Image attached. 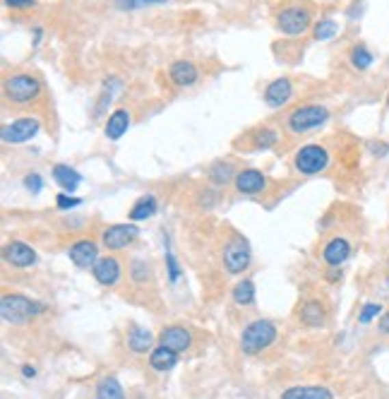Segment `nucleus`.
Instances as JSON below:
<instances>
[{
    "label": "nucleus",
    "instance_id": "f257e3e1",
    "mask_svg": "<svg viewBox=\"0 0 389 399\" xmlns=\"http://www.w3.org/2000/svg\"><path fill=\"white\" fill-rule=\"evenodd\" d=\"M41 313H44V306L29 301L22 294H5L3 301H0V316L5 322H12V325H25V322H29L31 318L41 316Z\"/></svg>",
    "mask_w": 389,
    "mask_h": 399
},
{
    "label": "nucleus",
    "instance_id": "f03ea898",
    "mask_svg": "<svg viewBox=\"0 0 389 399\" xmlns=\"http://www.w3.org/2000/svg\"><path fill=\"white\" fill-rule=\"evenodd\" d=\"M276 335H279V332H276V325L271 320H255L243 330L241 349L245 351V354L255 356V354H260V351H265L267 346L274 344Z\"/></svg>",
    "mask_w": 389,
    "mask_h": 399
},
{
    "label": "nucleus",
    "instance_id": "7ed1b4c3",
    "mask_svg": "<svg viewBox=\"0 0 389 399\" xmlns=\"http://www.w3.org/2000/svg\"><path fill=\"white\" fill-rule=\"evenodd\" d=\"M327 120H330V111L325 106H301L289 116L286 125H289L291 133H308V130L325 125Z\"/></svg>",
    "mask_w": 389,
    "mask_h": 399
},
{
    "label": "nucleus",
    "instance_id": "20e7f679",
    "mask_svg": "<svg viewBox=\"0 0 389 399\" xmlns=\"http://www.w3.org/2000/svg\"><path fill=\"white\" fill-rule=\"evenodd\" d=\"M252 262V250H250V243L245 241L243 236H231L224 248V265L231 274H243V272L250 267Z\"/></svg>",
    "mask_w": 389,
    "mask_h": 399
},
{
    "label": "nucleus",
    "instance_id": "39448f33",
    "mask_svg": "<svg viewBox=\"0 0 389 399\" xmlns=\"http://www.w3.org/2000/svg\"><path fill=\"white\" fill-rule=\"evenodd\" d=\"M41 92V82L31 75H12L5 79V96L15 104H29Z\"/></svg>",
    "mask_w": 389,
    "mask_h": 399
},
{
    "label": "nucleus",
    "instance_id": "423d86ee",
    "mask_svg": "<svg viewBox=\"0 0 389 399\" xmlns=\"http://www.w3.org/2000/svg\"><path fill=\"white\" fill-rule=\"evenodd\" d=\"M293 164H296V168L303 176H315V173H322L330 166V154H327V149L320 147V144H308V147L298 149L296 162Z\"/></svg>",
    "mask_w": 389,
    "mask_h": 399
},
{
    "label": "nucleus",
    "instance_id": "0eeeda50",
    "mask_svg": "<svg viewBox=\"0 0 389 399\" xmlns=\"http://www.w3.org/2000/svg\"><path fill=\"white\" fill-rule=\"evenodd\" d=\"M39 128H41L39 118H29V116H27V118H17V120H12V123L3 125L0 140L5 144H25L39 133Z\"/></svg>",
    "mask_w": 389,
    "mask_h": 399
},
{
    "label": "nucleus",
    "instance_id": "6e6552de",
    "mask_svg": "<svg viewBox=\"0 0 389 399\" xmlns=\"http://www.w3.org/2000/svg\"><path fill=\"white\" fill-rule=\"evenodd\" d=\"M276 25H279V29L284 31V34L301 36L310 29V12H308L306 8H298V5L286 8V10H281L279 17H276Z\"/></svg>",
    "mask_w": 389,
    "mask_h": 399
},
{
    "label": "nucleus",
    "instance_id": "1a4fd4ad",
    "mask_svg": "<svg viewBox=\"0 0 389 399\" xmlns=\"http://www.w3.org/2000/svg\"><path fill=\"white\" fill-rule=\"evenodd\" d=\"M137 236H139V229L135 222L113 224V227H109L104 233H101V243H104L109 250H123V248H128Z\"/></svg>",
    "mask_w": 389,
    "mask_h": 399
},
{
    "label": "nucleus",
    "instance_id": "9d476101",
    "mask_svg": "<svg viewBox=\"0 0 389 399\" xmlns=\"http://www.w3.org/2000/svg\"><path fill=\"white\" fill-rule=\"evenodd\" d=\"M68 255H70V260H72L75 267H79V270H89V267H94L96 262H99V248H96V243L94 241H77L70 246Z\"/></svg>",
    "mask_w": 389,
    "mask_h": 399
},
{
    "label": "nucleus",
    "instance_id": "9b49d317",
    "mask_svg": "<svg viewBox=\"0 0 389 399\" xmlns=\"http://www.w3.org/2000/svg\"><path fill=\"white\" fill-rule=\"evenodd\" d=\"M233 183H236V190L241 192V195H257V192H262L267 188L265 173L257 171V168H245V171H241Z\"/></svg>",
    "mask_w": 389,
    "mask_h": 399
},
{
    "label": "nucleus",
    "instance_id": "f8f14e48",
    "mask_svg": "<svg viewBox=\"0 0 389 399\" xmlns=\"http://www.w3.org/2000/svg\"><path fill=\"white\" fill-rule=\"evenodd\" d=\"M94 279L101 286H116L120 279V265L116 257H99V262L92 267Z\"/></svg>",
    "mask_w": 389,
    "mask_h": 399
},
{
    "label": "nucleus",
    "instance_id": "ddd939ff",
    "mask_svg": "<svg viewBox=\"0 0 389 399\" xmlns=\"http://www.w3.org/2000/svg\"><path fill=\"white\" fill-rule=\"evenodd\" d=\"M5 262H10L12 267H31L36 262V253L34 248H29L22 241H12L5 246Z\"/></svg>",
    "mask_w": 389,
    "mask_h": 399
},
{
    "label": "nucleus",
    "instance_id": "4468645a",
    "mask_svg": "<svg viewBox=\"0 0 389 399\" xmlns=\"http://www.w3.org/2000/svg\"><path fill=\"white\" fill-rule=\"evenodd\" d=\"M291 94H293V84H291V79L281 77V79H274L271 84H267L265 101H267V106H271V109H279V106H284L286 101H289Z\"/></svg>",
    "mask_w": 389,
    "mask_h": 399
},
{
    "label": "nucleus",
    "instance_id": "2eb2a0df",
    "mask_svg": "<svg viewBox=\"0 0 389 399\" xmlns=\"http://www.w3.org/2000/svg\"><path fill=\"white\" fill-rule=\"evenodd\" d=\"M349 255H351V243L341 236L332 238V241L325 246V250H322V257H325V262L330 267H341L346 260H349Z\"/></svg>",
    "mask_w": 389,
    "mask_h": 399
},
{
    "label": "nucleus",
    "instance_id": "dca6fc26",
    "mask_svg": "<svg viewBox=\"0 0 389 399\" xmlns=\"http://www.w3.org/2000/svg\"><path fill=\"white\" fill-rule=\"evenodd\" d=\"M159 344L161 346H168V349H173L176 354H180V351H185L187 346H190V332L185 330V327H166V330L161 332V337H159Z\"/></svg>",
    "mask_w": 389,
    "mask_h": 399
},
{
    "label": "nucleus",
    "instance_id": "f3484780",
    "mask_svg": "<svg viewBox=\"0 0 389 399\" xmlns=\"http://www.w3.org/2000/svg\"><path fill=\"white\" fill-rule=\"evenodd\" d=\"M168 75H171L173 84H178V87H190V84L198 82V68L190 60H176L171 70H168Z\"/></svg>",
    "mask_w": 389,
    "mask_h": 399
},
{
    "label": "nucleus",
    "instance_id": "a211bd4d",
    "mask_svg": "<svg viewBox=\"0 0 389 399\" xmlns=\"http://www.w3.org/2000/svg\"><path fill=\"white\" fill-rule=\"evenodd\" d=\"M281 399H334V394L320 385H301V387H289Z\"/></svg>",
    "mask_w": 389,
    "mask_h": 399
},
{
    "label": "nucleus",
    "instance_id": "6ab92c4d",
    "mask_svg": "<svg viewBox=\"0 0 389 399\" xmlns=\"http://www.w3.org/2000/svg\"><path fill=\"white\" fill-rule=\"evenodd\" d=\"M53 181L58 183L65 192L72 195V192L79 188V183H82V176H79L75 168H70L68 164H55L53 166Z\"/></svg>",
    "mask_w": 389,
    "mask_h": 399
},
{
    "label": "nucleus",
    "instance_id": "aec40b11",
    "mask_svg": "<svg viewBox=\"0 0 389 399\" xmlns=\"http://www.w3.org/2000/svg\"><path fill=\"white\" fill-rule=\"evenodd\" d=\"M128 128H130V114L125 109H118V111H113V114L109 116L104 133H106V138L109 140H120L125 133H128Z\"/></svg>",
    "mask_w": 389,
    "mask_h": 399
},
{
    "label": "nucleus",
    "instance_id": "412c9836",
    "mask_svg": "<svg viewBox=\"0 0 389 399\" xmlns=\"http://www.w3.org/2000/svg\"><path fill=\"white\" fill-rule=\"evenodd\" d=\"M149 363H152V368L159 370V373H168L171 368H176L178 354L173 349H168V346L159 344L157 349H154L152 354H149Z\"/></svg>",
    "mask_w": 389,
    "mask_h": 399
},
{
    "label": "nucleus",
    "instance_id": "4be33fe9",
    "mask_svg": "<svg viewBox=\"0 0 389 399\" xmlns=\"http://www.w3.org/2000/svg\"><path fill=\"white\" fill-rule=\"evenodd\" d=\"M301 320L306 322L308 327H325V322H327L325 306L317 301H308L306 306L301 308Z\"/></svg>",
    "mask_w": 389,
    "mask_h": 399
},
{
    "label": "nucleus",
    "instance_id": "5701e85b",
    "mask_svg": "<svg viewBox=\"0 0 389 399\" xmlns=\"http://www.w3.org/2000/svg\"><path fill=\"white\" fill-rule=\"evenodd\" d=\"M157 197L154 195H144V197H139L137 203L133 205V209H130V219L133 222H144V219H149V217H154L157 214Z\"/></svg>",
    "mask_w": 389,
    "mask_h": 399
},
{
    "label": "nucleus",
    "instance_id": "b1692460",
    "mask_svg": "<svg viewBox=\"0 0 389 399\" xmlns=\"http://www.w3.org/2000/svg\"><path fill=\"white\" fill-rule=\"evenodd\" d=\"M152 344H154V335L149 330L137 327V330L130 332L128 346H130V351H135V354H147V351L152 349Z\"/></svg>",
    "mask_w": 389,
    "mask_h": 399
},
{
    "label": "nucleus",
    "instance_id": "393cba45",
    "mask_svg": "<svg viewBox=\"0 0 389 399\" xmlns=\"http://www.w3.org/2000/svg\"><path fill=\"white\" fill-rule=\"evenodd\" d=\"M96 399H125V389L118 383V378H104L96 385Z\"/></svg>",
    "mask_w": 389,
    "mask_h": 399
},
{
    "label": "nucleus",
    "instance_id": "a878e982",
    "mask_svg": "<svg viewBox=\"0 0 389 399\" xmlns=\"http://www.w3.org/2000/svg\"><path fill=\"white\" fill-rule=\"evenodd\" d=\"M233 301H236L238 306H250V303H255V281L252 279L238 281L236 289H233Z\"/></svg>",
    "mask_w": 389,
    "mask_h": 399
},
{
    "label": "nucleus",
    "instance_id": "bb28decb",
    "mask_svg": "<svg viewBox=\"0 0 389 399\" xmlns=\"http://www.w3.org/2000/svg\"><path fill=\"white\" fill-rule=\"evenodd\" d=\"M236 176H238V173L233 171L231 164L219 162V164H214V166L209 168V181L217 183V185H226V183L236 181Z\"/></svg>",
    "mask_w": 389,
    "mask_h": 399
},
{
    "label": "nucleus",
    "instance_id": "cd10ccee",
    "mask_svg": "<svg viewBox=\"0 0 389 399\" xmlns=\"http://www.w3.org/2000/svg\"><path fill=\"white\" fill-rule=\"evenodd\" d=\"M373 60H375L373 53H370L363 44H358L353 51H351V65H353L356 70H368L370 65H373Z\"/></svg>",
    "mask_w": 389,
    "mask_h": 399
},
{
    "label": "nucleus",
    "instance_id": "c85d7f7f",
    "mask_svg": "<svg viewBox=\"0 0 389 399\" xmlns=\"http://www.w3.org/2000/svg\"><path fill=\"white\" fill-rule=\"evenodd\" d=\"M116 8L118 10H125V12H133V10H142V8H152V5H163L168 0H113Z\"/></svg>",
    "mask_w": 389,
    "mask_h": 399
},
{
    "label": "nucleus",
    "instance_id": "c756f323",
    "mask_svg": "<svg viewBox=\"0 0 389 399\" xmlns=\"http://www.w3.org/2000/svg\"><path fill=\"white\" fill-rule=\"evenodd\" d=\"M336 31H339V25L334 20H320L315 25V29H312V34H315L317 41H327L332 36H336Z\"/></svg>",
    "mask_w": 389,
    "mask_h": 399
},
{
    "label": "nucleus",
    "instance_id": "7c9ffc66",
    "mask_svg": "<svg viewBox=\"0 0 389 399\" xmlns=\"http://www.w3.org/2000/svg\"><path fill=\"white\" fill-rule=\"evenodd\" d=\"M377 316H382V306H379V303H365V306L360 308L358 320L363 322V325H368V322H373Z\"/></svg>",
    "mask_w": 389,
    "mask_h": 399
},
{
    "label": "nucleus",
    "instance_id": "2f4dec72",
    "mask_svg": "<svg viewBox=\"0 0 389 399\" xmlns=\"http://www.w3.org/2000/svg\"><path fill=\"white\" fill-rule=\"evenodd\" d=\"M130 274H133V279L137 281V284L147 281V279H149V267H147V262L133 260V265H130Z\"/></svg>",
    "mask_w": 389,
    "mask_h": 399
},
{
    "label": "nucleus",
    "instance_id": "473e14b6",
    "mask_svg": "<svg viewBox=\"0 0 389 399\" xmlns=\"http://www.w3.org/2000/svg\"><path fill=\"white\" fill-rule=\"evenodd\" d=\"M166 270H168V279L176 284V281L180 279V265H178L176 255H173L171 250H166Z\"/></svg>",
    "mask_w": 389,
    "mask_h": 399
},
{
    "label": "nucleus",
    "instance_id": "72a5a7b5",
    "mask_svg": "<svg viewBox=\"0 0 389 399\" xmlns=\"http://www.w3.org/2000/svg\"><path fill=\"white\" fill-rule=\"evenodd\" d=\"M55 205H58V209H72V207H79L82 200H79V197H72L70 192H60V195L55 197Z\"/></svg>",
    "mask_w": 389,
    "mask_h": 399
},
{
    "label": "nucleus",
    "instance_id": "f704fd0d",
    "mask_svg": "<svg viewBox=\"0 0 389 399\" xmlns=\"http://www.w3.org/2000/svg\"><path fill=\"white\" fill-rule=\"evenodd\" d=\"M25 188L31 192V195H39V192L44 190V181H41L39 173H27V176H25Z\"/></svg>",
    "mask_w": 389,
    "mask_h": 399
},
{
    "label": "nucleus",
    "instance_id": "c9c22d12",
    "mask_svg": "<svg viewBox=\"0 0 389 399\" xmlns=\"http://www.w3.org/2000/svg\"><path fill=\"white\" fill-rule=\"evenodd\" d=\"M255 140H257V147H260V149H267V147H271V144H274L279 138H276L274 130L265 128V130H260V133H257V138H255Z\"/></svg>",
    "mask_w": 389,
    "mask_h": 399
},
{
    "label": "nucleus",
    "instance_id": "e433bc0d",
    "mask_svg": "<svg viewBox=\"0 0 389 399\" xmlns=\"http://www.w3.org/2000/svg\"><path fill=\"white\" fill-rule=\"evenodd\" d=\"M8 8H15V10H27V8L34 5V0H5Z\"/></svg>",
    "mask_w": 389,
    "mask_h": 399
},
{
    "label": "nucleus",
    "instance_id": "4c0bfd02",
    "mask_svg": "<svg viewBox=\"0 0 389 399\" xmlns=\"http://www.w3.org/2000/svg\"><path fill=\"white\" fill-rule=\"evenodd\" d=\"M370 152H373L375 157H387L389 147H387V144H375V142H370Z\"/></svg>",
    "mask_w": 389,
    "mask_h": 399
},
{
    "label": "nucleus",
    "instance_id": "58836bf2",
    "mask_svg": "<svg viewBox=\"0 0 389 399\" xmlns=\"http://www.w3.org/2000/svg\"><path fill=\"white\" fill-rule=\"evenodd\" d=\"M351 8H353V10H349V17H351V20H356V17L363 15V5H360V3H353Z\"/></svg>",
    "mask_w": 389,
    "mask_h": 399
},
{
    "label": "nucleus",
    "instance_id": "ea45409f",
    "mask_svg": "<svg viewBox=\"0 0 389 399\" xmlns=\"http://www.w3.org/2000/svg\"><path fill=\"white\" fill-rule=\"evenodd\" d=\"M379 330H382L384 335H389V313H384V316L379 318Z\"/></svg>",
    "mask_w": 389,
    "mask_h": 399
},
{
    "label": "nucleus",
    "instance_id": "a19ab883",
    "mask_svg": "<svg viewBox=\"0 0 389 399\" xmlns=\"http://www.w3.org/2000/svg\"><path fill=\"white\" fill-rule=\"evenodd\" d=\"M22 373H25V378H34L36 368H34V365H25V368H22Z\"/></svg>",
    "mask_w": 389,
    "mask_h": 399
},
{
    "label": "nucleus",
    "instance_id": "79ce46f5",
    "mask_svg": "<svg viewBox=\"0 0 389 399\" xmlns=\"http://www.w3.org/2000/svg\"><path fill=\"white\" fill-rule=\"evenodd\" d=\"M387 286H389V279H387Z\"/></svg>",
    "mask_w": 389,
    "mask_h": 399
},
{
    "label": "nucleus",
    "instance_id": "37998d69",
    "mask_svg": "<svg viewBox=\"0 0 389 399\" xmlns=\"http://www.w3.org/2000/svg\"><path fill=\"white\" fill-rule=\"evenodd\" d=\"M387 104H389V99H387Z\"/></svg>",
    "mask_w": 389,
    "mask_h": 399
}]
</instances>
